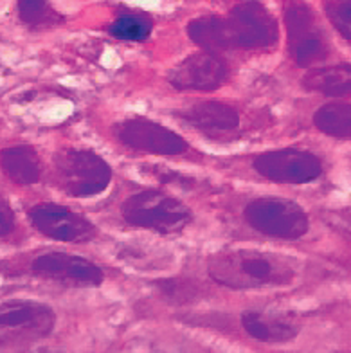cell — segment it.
<instances>
[{
    "label": "cell",
    "instance_id": "20",
    "mask_svg": "<svg viewBox=\"0 0 351 353\" xmlns=\"http://www.w3.org/2000/svg\"><path fill=\"white\" fill-rule=\"evenodd\" d=\"M153 29V22L144 14H125L112 23L108 31L117 40L126 42H144Z\"/></svg>",
    "mask_w": 351,
    "mask_h": 353
},
{
    "label": "cell",
    "instance_id": "5",
    "mask_svg": "<svg viewBox=\"0 0 351 353\" xmlns=\"http://www.w3.org/2000/svg\"><path fill=\"white\" fill-rule=\"evenodd\" d=\"M245 220L265 236L297 240L308 232L310 220L299 204L279 196H261L247 204Z\"/></svg>",
    "mask_w": 351,
    "mask_h": 353
},
{
    "label": "cell",
    "instance_id": "10",
    "mask_svg": "<svg viewBox=\"0 0 351 353\" xmlns=\"http://www.w3.org/2000/svg\"><path fill=\"white\" fill-rule=\"evenodd\" d=\"M29 222L43 236L58 242L79 243L92 240L96 228L90 220L58 204H37L29 210Z\"/></svg>",
    "mask_w": 351,
    "mask_h": 353
},
{
    "label": "cell",
    "instance_id": "2",
    "mask_svg": "<svg viewBox=\"0 0 351 353\" xmlns=\"http://www.w3.org/2000/svg\"><path fill=\"white\" fill-rule=\"evenodd\" d=\"M54 186L74 199L96 196L110 186L112 168L90 150L67 148L52 163Z\"/></svg>",
    "mask_w": 351,
    "mask_h": 353
},
{
    "label": "cell",
    "instance_id": "7",
    "mask_svg": "<svg viewBox=\"0 0 351 353\" xmlns=\"http://www.w3.org/2000/svg\"><path fill=\"white\" fill-rule=\"evenodd\" d=\"M234 47L263 49L279 38V26L274 14L258 0H245L234 6L227 17Z\"/></svg>",
    "mask_w": 351,
    "mask_h": 353
},
{
    "label": "cell",
    "instance_id": "8",
    "mask_svg": "<svg viewBox=\"0 0 351 353\" xmlns=\"http://www.w3.org/2000/svg\"><path fill=\"white\" fill-rule=\"evenodd\" d=\"M114 135L121 144L152 155H181L188 152L184 137L146 117H132L114 126Z\"/></svg>",
    "mask_w": 351,
    "mask_h": 353
},
{
    "label": "cell",
    "instance_id": "1",
    "mask_svg": "<svg viewBox=\"0 0 351 353\" xmlns=\"http://www.w3.org/2000/svg\"><path fill=\"white\" fill-rule=\"evenodd\" d=\"M208 272L218 285L247 290L290 285L297 270L294 260L287 256L250 249H231L214 252L208 258Z\"/></svg>",
    "mask_w": 351,
    "mask_h": 353
},
{
    "label": "cell",
    "instance_id": "11",
    "mask_svg": "<svg viewBox=\"0 0 351 353\" xmlns=\"http://www.w3.org/2000/svg\"><path fill=\"white\" fill-rule=\"evenodd\" d=\"M32 274L76 285H101L105 274L92 261L65 252H47L31 263Z\"/></svg>",
    "mask_w": 351,
    "mask_h": 353
},
{
    "label": "cell",
    "instance_id": "15",
    "mask_svg": "<svg viewBox=\"0 0 351 353\" xmlns=\"http://www.w3.org/2000/svg\"><path fill=\"white\" fill-rule=\"evenodd\" d=\"M188 34L203 51L223 52L236 49L227 19L218 14H205L188 23Z\"/></svg>",
    "mask_w": 351,
    "mask_h": 353
},
{
    "label": "cell",
    "instance_id": "3",
    "mask_svg": "<svg viewBox=\"0 0 351 353\" xmlns=\"http://www.w3.org/2000/svg\"><path fill=\"white\" fill-rule=\"evenodd\" d=\"M121 214L130 225L152 229L161 234L181 232L193 219L184 202L157 190H146L128 196L121 205Z\"/></svg>",
    "mask_w": 351,
    "mask_h": 353
},
{
    "label": "cell",
    "instance_id": "19",
    "mask_svg": "<svg viewBox=\"0 0 351 353\" xmlns=\"http://www.w3.org/2000/svg\"><path fill=\"white\" fill-rule=\"evenodd\" d=\"M17 8L20 20L29 28H51L61 22V17L47 0H17Z\"/></svg>",
    "mask_w": 351,
    "mask_h": 353
},
{
    "label": "cell",
    "instance_id": "18",
    "mask_svg": "<svg viewBox=\"0 0 351 353\" xmlns=\"http://www.w3.org/2000/svg\"><path fill=\"white\" fill-rule=\"evenodd\" d=\"M314 125L323 134L346 141L351 137V107L346 101L326 103L314 114Z\"/></svg>",
    "mask_w": 351,
    "mask_h": 353
},
{
    "label": "cell",
    "instance_id": "4",
    "mask_svg": "<svg viewBox=\"0 0 351 353\" xmlns=\"http://www.w3.org/2000/svg\"><path fill=\"white\" fill-rule=\"evenodd\" d=\"M283 8L292 60L299 67H314L326 60L330 56L328 34L314 8L305 0H285Z\"/></svg>",
    "mask_w": 351,
    "mask_h": 353
},
{
    "label": "cell",
    "instance_id": "6",
    "mask_svg": "<svg viewBox=\"0 0 351 353\" xmlns=\"http://www.w3.org/2000/svg\"><path fill=\"white\" fill-rule=\"evenodd\" d=\"M254 170L277 184H308L323 175V163L308 150L281 148L258 155Z\"/></svg>",
    "mask_w": 351,
    "mask_h": 353
},
{
    "label": "cell",
    "instance_id": "22",
    "mask_svg": "<svg viewBox=\"0 0 351 353\" xmlns=\"http://www.w3.org/2000/svg\"><path fill=\"white\" fill-rule=\"evenodd\" d=\"M14 229V213L8 200L0 199V236H8Z\"/></svg>",
    "mask_w": 351,
    "mask_h": 353
},
{
    "label": "cell",
    "instance_id": "14",
    "mask_svg": "<svg viewBox=\"0 0 351 353\" xmlns=\"http://www.w3.org/2000/svg\"><path fill=\"white\" fill-rule=\"evenodd\" d=\"M0 170L11 182L19 186H29L40 181L42 163L37 150L28 144H17L0 152Z\"/></svg>",
    "mask_w": 351,
    "mask_h": 353
},
{
    "label": "cell",
    "instance_id": "9",
    "mask_svg": "<svg viewBox=\"0 0 351 353\" xmlns=\"http://www.w3.org/2000/svg\"><path fill=\"white\" fill-rule=\"evenodd\" d=\"M231 69L218 52H193L175 65L168 74V81L177 90L213 92L229 79Z\"/></svg>",
    "mask_w": 351,
    "mask_h": 353
},
{
    "label": "cell",
    "instance_id": "16",
    "mask_svg": "<svg viewBox=\"0 0 351 353\" xmlns=\"http://www.w3.org/2000/svg\"><path fill=\"white\" fill-rule=\"evenodd\" d=\"M303 87L308 92H317L323 96L341 98L350 96L351 92V69L348 63L344 65H330L312 69L303 76Z\"/></svg>",
    "mask_w": 351,
    "mask_h": 353
},
{
    "label": "cell",
    "instance_id": "17",
    "mask_svg": "<svg viewBox=\"0 0 351 353\" xmlns=\"http://www.w3.org/2000/svg\"><path fill=\"white\" fill-rule=\"evenodd\" d=\"M241 326L252 339L261 343H288L299 334L297 326L252 310L245 312L241 316Z\"/></svg>",
    "mask_w": 351,
    "mask_h": 353
},
{
    "label": "cell",
    "instance_id": "13",
    "mask_svg": "<svg viewBox=\"0 0 351 353\" xmlns=\"http://www.w3.org/2000/svg\"><path fill=\"white\" fill-rule=\"evenodd\" d=\"M181 117L188 125L211 137H222L238 130L240 116L238 112L225 103L220 101H200L193 107L181 112Z\"/></svg>",
    "mask_w": 351,
    "mask_h": 353
},
{
    "label": "cell",
    "instance_id": "21",
    "mask_svg": "<svg viewBox=\"0 0 351 353\" xmlns=\"http://www.w3.org/2000/svg\"><path fill=\"white\" fill-rule=\"evenodd\" d=\"M324 13L344 40L351 38V0H323Z\"/></svg>",
    "mask_w": 351,
    "mask_h": 353
},
{
    "label": "cell",
    "instance_id": "12",
    "mask_svg": "<svg viewBox=\"0 0 351 353\" xmlns=\"http://www.w3.org/2000/svg\"><path fill=\"white\" fill-rule=\"evenodd\" d=\"M56 316L51 307L32 299H10L0 303V328L31 330L37 335L51 334Z\"/></svg>",
    "mask_w": 351,
    "mask_h": 353
}]
</instances>
